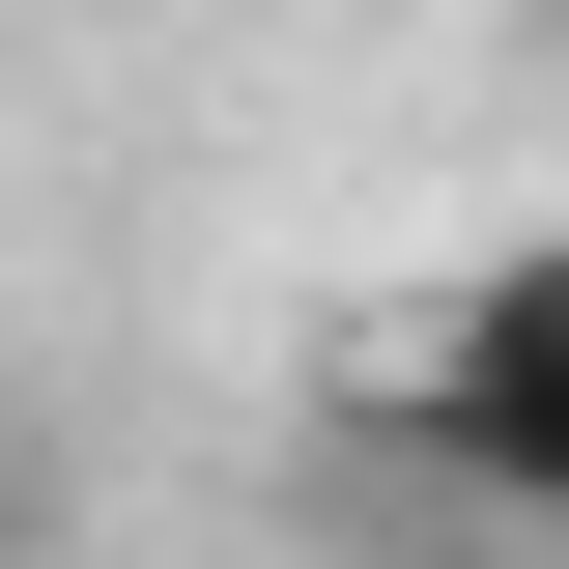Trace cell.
<instances>
[{
	"instance_id": "obj_1",
	"label": "cell",
	"mask_w": 569,
	"mask_h": 569,
	"mask_svg": "<svg viewBox=\"0 0 569 569\" xmlns=\"http://www.w3.org/2000/svg\"><path fill=\"white\" fill-rule=\"evenodd\" d=\"M342 456L456 485V541H512V569L569 541V228H512V257H456V284H427L399 342L342 370Z\"/></svg>"
},
{
	"instance_id": "obj_2",
	"label": "cell",
	"mask_w": 569,
	"mask_h": 569,
	"mask_svg": "<svg viewBox=\"0 0 569 569\" xmlns=\"http://www.w3.org/2000/svg\"><path fill=\"white\" fill-rule=\"evenodd\" d=\"M541 29H569V0H541Z\"/></svg>"
}]
</instances>
